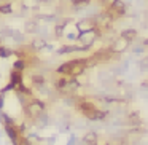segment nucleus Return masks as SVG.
<instances>
[{
	"mask_svg": "<svg viewBox=\"0 0 148 145\" xmlns=\"http://www.w3.org/2000/svg\"><path fill=\"white\" fill-rule=\"evenodd\" d=\"M46 110V107H45V102H42V100H38V99H32L29 104H26L24 105V112H26V116L29 120H35L37 116L40 115V113H43Z\"/></svg>",
	"mask_w": 148,
	"mask_h": 145,
	"instance_id": "f257e3e1",
	"label": "nucleus"
},
{
	"mask_svg": "<svg viewBox=\"0 0 148 145\" xmlns=\"http://www.w3.org/2000/svg\"><path fill=\"white\" fill-rule=\"evenodd\" d=\"M3 131H5V134H7V137L13 142V145L21 144L23 134H21V131L18 129L16 124H3Z\"/></svg>",
	"mask_w": 148,
	"mask_h": 145,
	"instance_id": "f03ea898",
	"label": "nucleus"
},
{
	"mask_svg": "<svg viewBox=\"0 0 148 145\" xmlns=\"http://www.w3.org/2000/svg\"><path fill=\"white\" fill-rule=\"evenodd\" d=\"M24 30H26L27 34L38 32V23H37L35 19H29V21H26V24H24Z\"/></svg>",
	"mask_w": 148,
	"mask_h": 145,
	"instance_id": "7ed1b4c3",
	"label": "nucleus"
},
{
	"mask_svg": "<svg viewBox=\"0 0 148 145\" xmlns=\"http://www.w3.org/2000/svg\"><path fill=\"white\" fill-rule=\"evenodd\" d=\"M13 54H16V51H13L11 48H8V46H5V45H0V58L2 59H8Z\"/></svg>",
	"mask_w": 148,
	"mask_h": 145,
	"instance_id": "20e7f679",
	"label": "nucleus"
},
{
	"mask_svg": "<svg viewBox=\"0 0 148 145\" xmlns=\"http://www.w3.org/2000/svg\"><path fill=\"white\" fill-rule=\"evenodd\" d=\"M27 67V64H26V61H24L23 58H19V59H16V61L13 62V70H18V72H24V69Z\"/></svg>",
	"mask_w": 148,
	"mask_h": 145,
	"instance_id": "39448f33",
	"label": "nucleus"
},
{
	"mask_svg": "<svg viewBox=\"0 0 148 145\" xmlns=\"http://www.w3.org/2000/svg\"><path fill=\"white\" fill-rule=\"evenodd\" d=\"M30 80H32V85H34V86H37V88H43V86H45V78H43L42 75H34Z\"/></svg>",
	"mask_w": 148,
	"mask_h": 145,
	"instance_id": "423d86ee",
	"label": "nucleus"
},
{
	"mask_svg": "<svg viewBox=\"0 0 148 145\" xmlns=\"http://www.w3.org/2000/svg\"><path fill=\"white\" fill-rule=\"evenodd\" d=\"M127 42L129 40L126 38V37H123V38H119L118 42H116V45L113 46V49H115V51H121V49H124L126 46H127Z\"/></svg>",
	"mask_w": 148,
	"mask_h": 145,
	"instance_id": "0eeeda50",
	"label": "nucleus"
},
{
	"mask_svg": "<svg viewBox=\"0 0 148 145\" xmlns=\"http://www.w3.org/2000/svg\"><path fill=\"white\" fill-rule=\"evenodd\" d=\"M96 132H89V134H86L83 137V140L86 142V144H91V145H96Z\"/></svg>",
	"mask_w": 148,
	"mask_h": 145,
	"instance_id": "6e6552de",
	"label": "nucleus"
},
{
	"mask_svg": "<svg viewBox=\"0 0 148 145\" xmlns=\"http://www.w3.org/2000/svg\"><path fill=\"white\" fill-rule=\"evenodd\" d=\"M72 5H73L75 8H81V7H86V5H89V0H70Z\"/></svg>",
	"mask_w": 148,
	"mask_h": 145,
	"instance_id": "1a4fd4ad",
	"label": "nucleus"
},
{
	"mask_svg": "<svg viewBox=\"0 0 148 145\" xmlns=\"http://www.w3.org/2000/svg\"><path fill=\"white\" fill-rule=\"evenodd\" d=\"M123 37H126V38H132V37H135V32H134V30H129V32H124V34H123Z\"/></svg>",
	"mask_w": 148,
	"mask_h": 145,
	"instance_id": "9d476101",
	"label": "nucleus"
},
{
	"mask_svg": "<svg viewBox=\"0 0 148 145\" xmlns=\"http://www.w3.org/2000/svg\"><path fill=\"white\" fill-rule=\"evenodd\" d=\"M37 2H38V3H42V2H46V0H37Z\"/></svg>",
	"mask_w": 148,
	"mask_h": 145,
	"instance_id": "9b49d317",
	"label": "nucleus"
},
{
	"mask_svg": "<svg viewBox=\"0 0 148 145\" xmlns=\"http://www.w3.org/2000/svg\"><path fill=\"white\" fill-rule=\"evenodd\" d=\"M18 145H21V144H18Z\"/></svg>",
	"mask_w": 148,
	"mask_h": 145,
	"instance_id": "f8f14e48",
	"label": "nucleus"
},
{
	"mask_svg": "<svg viewBox=\"0 0 148 145\" xmlns=\"http://www.w3.org/2000/svg\"><path fill=\"white\" fill-rule=\"evenodd\" d=\"M0 45H2V43H0Z\"/></svg>",
	"mask_w": 148,
	"mask_h": 145,
	"instance_id": "ddd939ff",
	"label": "nucleus"
},
{
	"mask_svg": "<svg viewBox=\"0 0 148 145\" xmlns=\"http://www.w3.org/2000/svg\"><path fill=\"white\" fill-rule=\"evenodd\" d=\"M147 43H148V42H147Z\"/></svg>",
	"mask_w": 148,
	"mask_h": 145,
	"instance_id": "4468645a",
	"label": "nucleus"
}]
</instances>
